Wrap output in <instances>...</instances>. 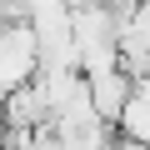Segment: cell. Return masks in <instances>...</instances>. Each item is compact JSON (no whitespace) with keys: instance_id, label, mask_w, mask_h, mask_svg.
<instances>
[{"instance_id":"3957f363","label":"cell","mask_w":150,"mask_h":150,"mask_svg":"<svg viewBox=\"0 0 150 150\" xmlns=\"http://www.w3.org/2000/svg\"><path fill=\"white\" fill-rule=\"evenodd\" d=\"M125 30H130V35H135V40L150 50V0H140V5H135V15L125 20Z\"/></svg>"},{"instance_id":"7a4b0ae2","label":"cell","mask_w":150,"mask_h":150,"mask_svg":"<svg viewBox=\"0 0 150 150\" xmlns=\"http://www.w3.org/2000/svg\"><path fill=\"white\" fill-rule=\"evenodd\" d=\"M85 80H90L95 115L120 130V120H125V110H130V95H135V75L120 65V70H105V75H85Z\"/></svg>"},{"instance_id":"6da1fadb","label":"cell","mask_w":150,"mask_h":150,"mask_svg":"<svg viewBox=\"0 0 150 150\" xmlns=\"http://www.w3.org/2000/svg\"><path fill=\"white\" fill-rule=\"evenodd\" d=\"M40 65H45V45H40L35 20H25V25L0 20V95H15L20 85H30Z\"/></svg>"}]
</instances>
